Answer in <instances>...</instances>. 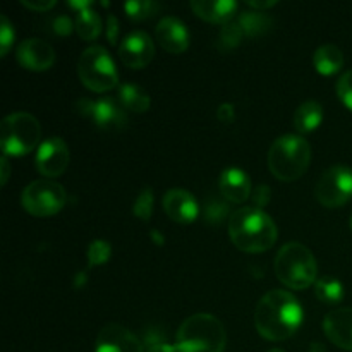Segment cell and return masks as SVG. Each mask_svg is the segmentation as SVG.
<instances>
[{
	"label": "cell",
	"instance_id": "obj_19",
	"mask_svg": "<svg viewBox=\"0 0 352 352\" xmlns=\"http://www.w3.org/2000/svg\"><path fill=\"white\" fill-rule=\"evenodd\" d=\"M191 9L196 16L208 23L226 24L232 21L237 10V2L234 0H192Z\"/></svg>",
	"mask_w": 352,
	"mask_h": 352
},
{
	"label": "cell",
	"instance_id": "obj_21",
	"mask_svg": "<svg viewBox=\"0 0 352 352\" xmlns=\"http://www.w3.org/2000/svg\"><path fill=\"white\" fill-rule=\"evenodd\" d=\"M323 120V107L315 100L301 103L294 112V127L298 133L306 134L318 129Z\"/></svg>",
	"mask_w": 352,
	"mask_h": 352
},
{
	"label": "cell",
	"instance_id": "obj_6",
	"mask_svg": "<svg viewBox=\"0 0 352 352\" xmlns=\"http://www.w3.org/2000/svg\"><path fill=\"white\" fill-rule=\"evenodd\" d=\"M41 140V126L28 112H14L2 120L0 146L6 157H23L33 151Z\"/></svg>",
	"mask_w": 352,
	"mask_h": 352
},
{
	"label": "cell",
	"instance_id": "obj_20",
	"mask_svg": "<svg viewBox=\"0 0 352 352\" xmlns=\"http://www.w3.org/2000/svg\"><path fill=\"white\" fill-rule=\"evenodd\" d=\"M313 65L322 76H333L342 69L344 54L339 47L332 43L322 45L313 54Z\"/></svg>",
	"mask_w": 352,
	"mask_h": 352
},
{
	"label": "cell",
	"instance_id": "obj_29",
	"mask_svg": "<svg viewBox=\"0 0 352 352\" xmlns=\"http://www.w3.org/2000/svg\"><path fill=\"white\" fill-rule=\"evenodd\" d=\"M153 189L151 188H144L143 191L138 195V198L134 199V205H133V215L136 219L143 220V222H148L150 217L153 215Z\"/></svg>",
	"mask_w": 352,
	"mask_h": 352
},
{
	"label": "cell",
	"instance_id": "obj_46",
	"mask_svg": "<svg viewBox=\"0 0 352 352\" xmlns=\"http://www.w3.org/2000/svg\"><path fill=\"white\" fill-rule=\"evenodd\" d=\"M349 226H351V230H352V215H351V222H349Z\"/></svg>",
	"mask_w": 352,
	"mask_h": 352
},
{
	"label": "cell",
	"instance_id": "obj_23",
	"mask_svg": "<svg viewBox=\"0 0 352 352\" xmlns=\"http://www.w3.org/2000/svg\"><path fill=\"white\" fill-rule=\"evenodd\" d=\"M237 23L241 24L244 31V36L256 38L261 36V34L267 33L272 28V17L267 16L265 12H260V10H248V12H243L237 19Z\"/></svg>",
	"mask_w": 352,
	"mask_h": 352
},
{
	"label": "cell",
	"instance_id": "obj_7",
	"mask_svg": "<svg viewBox=\"0 0 352 352\" xmlns=\"http://www.w3.org/2000/svg\"><path fill=\"white\" fill-rule=\"evenodd\" d=\"M78 76L82 85L95 93L116 88L119 74L109 52L100 45L88 47L78 60Z\"/></svg>",
	"mask_w": 352,
	"mask_h": 352
},
{
	"label": "cell",
	"instance_id": "obj_42",
	"mask_svg": "<svg viewBox=\"0 0 352 352\" xmlns=\"http://www.w3.org/2000/svg\"><path fill=\"white\" fill-rule=\"evenodd\" d=\"M85 284H86V274H85V272H79V274H76L74 287L76 289H81Z\"/></svg>",
	"mask_w": 352,
	"mask_h": 352
},
{
	"label": "cell",
	"instance_id": "obj_35",
	"mask_svg": "<svg viewBox=\"0 0 352 352\" xmlns=\"http://www.w3.org/2000/svg\"><path fill=\"white\" fill-rule=\"evenodd\" d=\"M272 198V192H270V188L268 186H258L256 191H254L253 195V203H254V208H260L263 210V206L268 205V201H270Z\"/></svg>",
	"mask_w": 352,
	"mask_h": 352
},
{
	"label": "cell",
	"instance_id": "obj_22",
	"mask_svg": "<svg viewBox=\"0 0 352 352\" xmlns=\"http://www.w3.org/2000/svg\"><path fill=\"white\" fill-rule=\"evenodd\" d=\"M119 100L124 109L138 113H144L151 105L150 95L133 82H122L119 86Z\"/></svg>",
	"mask_w": 352,
	"mask_h": 352
},
{
	"label": "cell",
	"instance_id": "obj_38",
	"mask_svg": "<svg viewBox=\"0 0 352 352\" xmlns=\"http://www.w3.org/2000/svg\"><path fill=\"white\" fill-rule=\"evenodd\" d=\"M217 117H219L220 122L223 124L234 122V119H236V109H234V105H230V103H222V105L219 107V110H217Z\"/></svg>",
	"mask_w": 352,
	"mask_h": 352
},
{
	"label": "cell",
	"instance_id": "obj_3",
	"mask_svg": "<svg viewBox=\"0 0 352 352\" xmlns=\"http://www.w3.org/2000/svg\"><path fill=\"white\" fill-rule=\"evenodd\" d=\"M311 162V148L298 134H284L272 143L268 168L282 182H292L306 174Z\"/></svg>",
	"mask_w": 352,
	"mask_h": 352
},
{
	"label": "cell",
	"instance_id": "obj_18",
	"mask_svg": "<svg viewBox=\"0 0 352 352\" xmlns=\"http://www.w3.org/2000/svg\"><path fill=\"white\" fill-rule=\"evenodd\" d=\"M220 192L230 203H244L251 196V179L243 168L229 167L220 174Z\"/></svg>",
	"mask_w": 352,
	"mask_h": 352
},
{
	"label": "cell",
	"instance_id": "obj_5",
	"mask_svg": "<svg viewBox=\"0 0 352 352\" xmlns=\"http://www.w3.org/2000/svg\"><path fill=\"white\" fill-rule=\"evenodd\" d=\"M275 275L289 289L302 291L315 284L318 265L316 258L305 244L287 243L278 250L274 261Z\"/></svg>",
	"mask_w": 352,
	"mask_h": 352
},
{
	"label": "cell",
	"instance_id": "obj_44",
	"mask_svg": "<svg viewBox=\"0 0 352 352\" xmlns=\"http://www.w3.org/2000/svg\"><path fill=\"white\" fill-rule=\"evenodd\" d=\"M309 352H325V347L320 342H313L311 347H309Z\"/></svg>",
	"mask_w": 352,
	"mask_h": 352
},
{
	"label": "cell",
	"instance_id": "obj_28",
	"mask_svg": "<svg viewBox=\"0 0 352 352\" xmlns=\"http://www.w3.org/2000/svg\"><path fill=\"white\" fill-rule=\"evenodd\" d=\"M243 36L244 31L243 28H241V24L237 23V21H229V23L223 24L222 30H220L219 47L226 52L234 50V48H237L241 45Z\"/></svg>",
	"mask_w": 352,
	"mask_h": 352
},
{
	"label": "cell",
	"instance_id": "obj_36",
	"mask_svg": "<svg viewBox=\"0 0 352 352\" xmlns=\"http://www.w3.org/2000/svg\"><path fill=\"white\" fill-rule=\"evenodd\" d=\"M119 21L113 14L107 16V38H109L110 45L117 43V38H119Z\"/></svg>",
	"mask_w": 352,
	"mask_h": 352
},
{
	"label": "cell",
	"instance_id": "obj_27",
	"mask_svg": "<svg viewBox=\"0 0 352 352\" xmlns=\"http://www.w3.org/2000/svg\"><path fill=\"white\" fill-rule=\"evenodd\" d=\"M124 10L133 21H144L153 17L160 10V3L155 0H131L124 3Z\"/></svg>",
	"mask_w": 352,
	"mask_h": 352
},
{
	"label": "cell",
	"instance_id": "obj_8",
	"mask_svg": "<svg viewBox=\"0 0 352 352\" xmlns=\"http://www.w3.org/2000/svg\"><path fill=\"white\" fill-rule=\"evenodd\" d=\"M67 201V192L58 182L50 179H38L24 188L21 203L33 217H52L60 212Z\"/></svg>",
	"mask_w": 352,
	"mask_h": 352
},
{
	"label": "cell",
	"instance_id": "obj_11",
	"mask_svg": "<svg viewBox=\"0 0 352 352\" xmlns=\"http://www.w3.org/2000/svg\"><path fill=\"white\" fill-rule=\"evenodd\" d=\"M71 160V151L65 141L58 136H52L45 140L38 146L36 151V170L48 179L58 177L67 168Z\"/></svg>",
	"mask_w": 352,
	"mask_h": 352
},
{
	"label": "cell",
	"instance_id": "obj_32",
	"mask_svg": "<svg viewBox=\"0 0 352 352\" xmlns=\"http://www.w3.org/2000/svg\"><path fill=\"white\" fill-rule=\"evenodd\" d=\"M16 38V33H14V28L10 24V21L7 19V16H0V55L6 57L7 52L12 47V41Z\"/></svg>",
	"mask_w": 352,
	"mask_h": 352
},
{
	"label": "cell",
	"instance_id": "obj_24",
	"mask_svg": "<svg viewBox=\"0 0 352 352\" xmlns=\"http://www.w3.org/2000/svg\"><path fill=\"white\" fill-rule=\"evenodd\" d=\"M315 294L323 305L336 306L342 302L346 291H344L342 282L333 277H322L315 284Z\"/></svg>",
	"mask_w": 352,
	"mask_h": 352
},
{
	"label": "cell",
	"instance_id": "obj_43",
	"mask_svg": "<svg viewBox=\"0 0 352 352\" xmlns=\"http://www.w3.org/2000/svg\"><path fill=\"white\" fill-rule=\"evenodd\" d=\"M151 239H153L157 244H164V243H165V239L160 236V232H158L157 229L151 230Z\"/></svg>",
	"mask_w": 352,
	"mask_h": 352
},
{
	"label": "cell",
	"instance_id": "obj_45",
	"mask_svg": "<svg viewBox=\"0 0 352 352\" xmlns=\"http://www.w3.org/2000/svg\"><path fill=\"white\" fill-rule=\"evenodd\" d=\"M268 352H285V351H282V349H272V351H268Z\"/></svg>",
	"mask_w": 352,
	"mask_h": 352
},
{
	"label": "cell",
	"instance_id": "obj_9",
	"mask_svg": "<svg viewBox=\"0 0 352 352\" xmlns=\"http://www.w3.org/2000/svg\"><path fill=\"white\" fill-rule=\"evenodd\" d=\"M315 196L325 208H339L352 198V168L333 165L327 168L315 186Z\"/></svg>",
	"mask_w": 352,
	"mask_h": 352
},
{
	"label": "cell",
	"instance_id": "obj_39",
	"mask_svg": "<svg viewBox=\"0 0 352 352\" xmlns=\"http://www.w3.org/2000/svg\"><path fill=\"white\" fill-rule=\"evenodd\" d=\"M277 6V0H267V2H263V0H250L248 2V7H251L253 10H260V12H263V10L270 9V7Z\"/></svg>",
	"mask_w": 352,
	"mask_h": 352
},
{
	"label": "cell",
	"instance_id": "obj_25",
	"mask_svg": "<svg viewBox=\"0 0 352 352\" xmlns=\"http://www.w3.org/2000/svg\"><path fill=\"white\" fill-rule=\"evenodd\" d=\"M76 31H78L79 38H82L86 41H93L95 38H98L100 33H102V19H100L98 12L93 10L91 7L78 12V17H76Z\"/></svg>",
	"mask_w": 352,
	"mask_h": 352
},
{
	"label": "cell",
	"instance_id": "obj_17",
	"mask_svg": "<svg viewBox=\"0 0 352 352\" xmlns=\"http://www.w3.org/2000/svg\"><path fill=\"white\" fill-rule=\"evenodd\" d=\"M323 332L337 347L352 352V308L330 311L323 320Z\"/></svg>",
	"mask_w": 352,
	"mask_h": 352
},
{
	"label": "cell",
	"instance_id": "obj_15",
	"mask_svg": "<svg viewBox=\"0 0 352 352\" xmlns=\"http://www.w3.org/2000/svg\"><path fill=\"white\" fill-rule=\"evenodd\" d=\"M164 212L177 223H191L198 219L199 205L195 196L186 189L174 188L165 192Z\"/></svg>",
	"mask_w": 352,
	"mask_h": 352
},
{
	"label": "cell",
	"instance_id": "obj_40",
	"mask_svg": "<svg viewBox=\"0 0 352 352\" xmlns=\"http://www.w3.org/2000/svg\"><path fill=\"white\" fill-rule=\"evenodd\" d=\"M0 172H2V175H0V186H6L7 181H9V175H10V165H9V160H7L6 155L0 158Z\"/></svg>",
	"mask_w": 352,
	"mask_h": 352
},
{
	"label": "cell",
	"instance_id": "obj_14",
	"mask_svg": "<svg viewBox=\"0 0 352 352\" xmlns=\"http://www.w3.org/2000/svg\"><path fill=\"white\" fill-rule=\"evenodd\" d=\"M17 60L24 69L33 72H43L54 65L55 62V50L50 43L41 41L38 38H30L24 40L17 47Z\"/></svg>",
	"mask_w": 352,
	"mask_h": 352
},
{
	"label": "cell",
	"instance_id": "obj_30",
	"mask_svg": "<svg viewBox=\"0 0 352 352\" xmlns=\"http://www.w3.org/2000/svg\"><path fill=\"white\" fill-rule=\"evenodd\" d=\"M112 256V246L110 243L102 239H96L89 244L88 248V261L89 267H100V265H105L107 261Z\"/></svg>",
	"mask_w": 352,
	"mask_h": 352
},
{
	"label": "cell",
	"instance_id": "obj_37",
	"mask_svg": "<svg viewBox=\"0 0 352 352\" xmlns=\"http://www.w3.org/2000/svg\"><path fill=\"white\" fill-rule=\"evenodd\" d=\"M21 3L28 9L36 10V12H45L55 6V0H21Z\"/></svg>",
	"mask_w": 352,
	"mask_h": 352
},
{
	"label": "cell",
	"instance_id": "obj_10",
	"mask_svg": "<svg viewBox=\"0 0 352 352\" xmlns=\"http://www.w3.org/2000/svg\"><path fill=\"white\" fill-rule=\"evenodd\" d=\"M76 110L81 116L91 119L93 124L103 131H119L127 122L126 112L112 98H81L76 103Z\"/></svg>",
	"mask_w": 352,
	"mask_h": 352
},
{
	"label": "cell",
	"instance_id": "obj_13",
	"mask_svg": "<svg viewBox=\"0 0 352 352\" xmlns=\"http://www.w3.org/2000/svg\"><path fill=\"white\" fill-rule=\"evenodd\" d=\"M95 352H144V347L143 342L129 329L110 323L100 330Z\"/></svg>",
	"mask_w": 352,
	"mask_h": 352
},
{
	"label": "cell",
	"instance_id": "obj_26",
	"mask_svg": "<svg viewBox=\"0 0 352 352\" xmlns=\"http://www.w3.org/2000/svg\"><path fill=\"white\" fill-rule=\"evenodd\" d=\"M144 352H177L175 344L168 340L167 333L160 329H148L143 340Z\"/></svg>",
	"mask_w": 352,
	"mask_h": 352
},
{
	"label": "cell",
	"instance_id": "obj_31",
	"mask_svg": "<svg viewBox=\"0 0 352 352\" xmlns=\"http://www.w3.org/2000/svg\"><path fill=\"white\" fill-rule=\"evenodd\" d=\"M227 215H229V206H227V203L217 201V199H210L206 203L205 219L208 223H220L222 220H226Z\"/></svg>",
	"mask_w": 352,
	"mask_h": 352
},
{
	"label": "cell",
	"instance_id": "obj_4",
	"mask_svg": "<svg viewBox=\"0 0 352 352\" xmlns=\"http://www.w3.org/2000/svg\"><path fill=\"white\" fill-rule=\"evenodd\" d=\"M227 333L222 322L210 313L189 316L175 337L177 352H223Z\"/></svg>",
	"mask_w": 352,
	"mask_h": 352
},
{
	"label": "cell",
	"instance_id": "obj_1",
	"mask_svg": "<svg viewBox=\"0 0 352 352\" xmlns=\"http://www.w3.org/2000/svg\"><path fill=\"white\" fill-rule=\"evenodd\" d=\"M301 305L287 291H270L260 299L254 311L258 333L267 340L280 342L294 336L302 323Z\"/></svg>",
	"mask_w": 352,
	"mask_h": 352
},
{
	"label": "cell",
	"instance_id": "obj_2",
	"mask_svg": "<svg viewBox=\"0 0 352 352\" xmlns=\"http://www.w3.org/2000/svg\"><path fill=\"white\" fill-rule=\"evenodd\" d=\"M229 237L244 253H265L277 243L278 230L270 215L254 206L236 210L229 220Z\"/></svg>",
	"mask_w": 352,
	"mask_h": 352
},
{
	"label": "cell",
	"instance_id": "obj_34",
	"mask_svg": "<svg viewBox=\"0 0 352 352\" xmlns=\"http://www.w3.org/2000/svg\"><path fill=\"white\" fill-rule=\"evenodd\" d=\"M52 26H54L55 34H58V36H67V34H71L74 24H72L71 17L69 16H58V17H55L54 23H52Z\"/></svg>",
	"mask_w": 352,
	"mask_h": 352
},
{
	"label": "cell",
	"instance_id": "obj_12",
	"mask_svg": "<svg viewBox=\"0 0 352 352\" xmlns=\"http://www.w3.org/2000/svg\"><path fill=\"white\" fill-rule=\"evenodd\" d=\"M119 57L129 69H143L153 60L155 45L144 31H133L122 40Z\"/></svg>",
	"mask_w": 352,
	"mask_h": 352
},
{
	"label": "cell",
	"instance_id": "obj_33",
	"mask_svg": "<svg viewBox=\"0 0 352 352\" xmlns=\"http://www.w3.org/2000/svg\"><path fill=\"white\" fill-rule=\"evenodd\" d=\"M337 96L352 112V69L344 72L337 82Z\"/></svg>",
	"mask_w": 352,
	"mask_h": 352
},
{
	"label": "cell",
	"instance_id": "obj_16",
	"mask_svg": "<svg viewBox=\"0 0 352 352\" xmlns=\"http://www.w3.org/2000/svg\"><path fill=\"white\" fill-rule=\"evenodd\" d=\"M155 36L160 47L168 54H182L189 47V31L181 19L167 16L157 24Z\"/></svg>",
	"mask_w": 352,
	"mask_h": 352
},
{
	"label": "cell",
	"instance_id": "obj_41",
	"mask_svg": "<svg viewBox=\"0 0 352 352\" xmlns=\"http://www.w3.org/2000/svg\"><path fill=\"white\" fill-rule=\"evenodd\" d=\"M67 6L72 7V9H78V12H81V10L89 9V7H91V2H89V0H69Z\"/></svg>",
	"mask_w": 352,
	"mask_h": 352
}]
</instances>
